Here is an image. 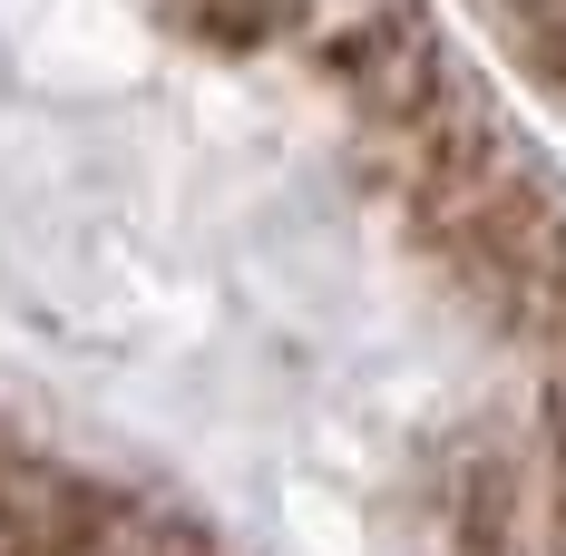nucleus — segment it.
Instances as JSON below:
<instances>
[{"label":"nucleus","instance_id":"obj_1","mask_svg":"<svg viewBox=\"0 0 566 556\" xmlns=\"http://www.w3.org/2000/svg\"><path fill=\"white\" fill-rule=\"evenodd\" d=\"M40 556H216V547L186 517H157V507H137V499H108V489H78L69 479V507H59Z\"/></svg>","mask_w":566,"mask_h":556},{"label":"nucleus","instance_id":"obj_2","mask_svg":"<svg viewBox=\"0 0 566 556\" xmlns=\"http://www.w3.org/2000/svg\"><path fill=\"white\" fill-rule=\"evenodd\" d=\"M59 507H69V479L0 440V556H40L50 527H59Z\"/></svg>","mask_w":566,"mask_h":556},{"label":"nucleus","instance_id":"obj_3","mask_svg":"<svg viewBox=\"0 0 566 556\" xmlns=\"http://www.w3.org/2000/svg\"><path fill=\"white\" fill-rule=\"evenodd\" d=\"M176 10H186L206 40H264V30H274L293 0H176Z\"/></svg>","mask_w":566,"mask_h":556},{"label":"nucleus","instance_id":"obj_4","mask_svg":"<svg viewBox=\"0 0 566 556\" xmlns=\"http://www.w3.org/2000/svg\"><path fill=\"white\" fill-rule=\"evenodd\" d=\"M527 40H537V59H547V78L566 88V10H547V20H527Z\"/></svg>","mask_w":566,"mask_h":556},{"label":"nucleus","instance_id":"obj_5","mask_svg":"<svg viewBox=\"0 0 566 556\" xmlns=\"http://www.w3.org/2000/svg\"><path fill=\"white\" fill-rule=\"evenodd\" d=\"M517 20H547V10H566V0H509Z\"/></svg>","mask_w":566,"mask_h":556}]
</instances>
